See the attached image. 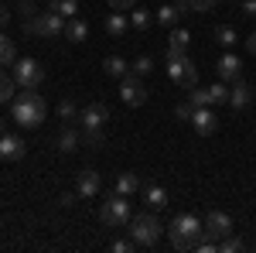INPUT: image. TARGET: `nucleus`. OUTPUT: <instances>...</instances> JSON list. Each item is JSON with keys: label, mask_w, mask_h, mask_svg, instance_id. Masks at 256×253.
<instances>
[{"label": "nucleus", "mask_w": 256, "mask_h": 253, "mask_svg": "<svg viewBox=\"0 0 256 253\" xmlns=\"http://www.w3.org/2000/svg\"><path fill=\"white\" fill-rule=\"evenodd\" d=\"M65 38L72 41V45H82V41L89 38V24L79 21V18H68L65 21Z\"/></svg>", "instance_id": "nucleus-18"}, {"label": "nucleus", "mask_w": 256, "mask_h": 253, "mask_svg": "<svg viewBox=\"0 0 256 253\" xmlns=\"http://www.w3.org/2000/svg\"><path fill=\"white\" fill-rule=\"evenodd\" d=\"M144 202H147L150 212H160V209H168L171 198H168V192H164L160 185H147V188H144Z\"/></svg>", "instance_id": "nucleus-17"}, {"label": "nucleus", "mask_w": 256, "mask_h": 253, "mask_svg": "<svg viewBox=\"0 0 256 253\" xmlns=\"http://www.w3.org/2000/svg\"><path fill=\"white\" fill-rule=\"evenodd\" d=\"M216 41L222 48H232V45H236V31H232V28H216Z\"/></svg>", "instance_id": "nucleus-30"}, {"label": "nucleus", "mask_w": 256, "mask_h": 253, "mask_svg": "<svg viewBox=\"0 0 256 253\" xmlns=\"http://www.w3.org/2000/svg\"><path fill=\"white\" fill-rule=\"evenodd\" d=\"M253 99H256V89L250 86V82L236 79V82L229 86V106H232V110H250Z\"/></svg>", "instance_id": "nucleus-11"}, {"label": "nucleus", "mask_w": 256, "mask_h": 253, "mask_svg": "<svg viewBox=\"0 0 256 253\" xmlns=\"http://www.w3.org/2000/svg\"><path fill=\"white\" fill-rule=\"evenodd\" d=\"M188 4V11H216L218 0H184Z\"/></svg>", "instance_id": "nucleus-35"}, {"label": "nucleus", "mask_w": 256, "mask_h": 253, "mask_svg": "<svg viewBox=\"0 0 256 253\" xmlns=\"http://www.w3.org/2000/svg\"><path fill=\"white\" fill-rule=\"evenodd\" d=\"M58 117L65 120V123H72V120H79V106H76L72 99H62V103H58Z\"/></svg>", "instance_id": "nucleus-28"}, {"label": "nucleus", "mask_w": 256, "mask_h": 253, "mask_svg": "<svg viewBox=\"0 0 256 253\" xmlns=\"http://www.w3.org/2000/svg\"><path fill=\"white\" fill-rule=\"evenodd\" d=\"M14 89H18V82H14V76H10V72H7V69L0 65V103H10V99L18 96Z\"/></svg>", "instance_id": "nucleus-22"}, {"label": "nucleus", "mask_w": 256, "mask_h": 253, "mask_svg": "<svg viewBox=\"0 0 256 253\" xmlns=\"http://www.w3.org/2000/svg\"><path fill=\"white\" fill-rule=\"evenodd\" d=\"M168 236H171V246H174V250H195V243L205 236V226H202V219H198V215L181 212V215L171 219Z\"/></svg>", "instance_id": "nucleus-2"}, {"label": "nucleus", "mask_w": 256, "mask_h": 253, "mask_svg": "<svg viewBox=\"0 0 256 253\" xmlns=\"http://www.w3.org/2000/svg\"><path fill=\"white\" fill-rule=\"evenodd\" d=\"M24 154H28V144L18 134H0V157L4 161H20Z\"/></svg>", "instance_id": "nucleus-13"}, {"label": "nucleus", "mask_w": 256, "mask_h": 253, "mask_svg": "<svg viewBox=\"0 0 256 253\" xmlns=\"http://www.w3.org/2000/svg\"><path fill=\"white\" fill-rule=\"evenodd\" d=\"M10 113H14V120H18L20 127H38L48 117V106H44L41 93L24 89V93H18V96L10 99Z\"/></svg>", "instance_id": "nucleus-1"}, {"label": "nucleus", "mask_w": 256, "mask_h": 253, "mask_svg": "<svg viewBox=\"0 0 256 253\" xmlns=\"http://www.w3.org/2000/svg\"><path fill=\"white\" fill-rule=\"evenodd\" d=\"M216 76L222 79V82H236V79L242 76V62H239L232 52H226V55L216 62Z\"/></svg>", "instance_id": "nucleus-14"}, {"label": "nucleus", "mask_w": 256, "mask_h": 253, "mask_svg": "<svg viewBox=\"0 0 256 253\" xmlns=\"http://www.w3.org/2000/svg\"><path fill=\"white\" fill-rule=\"evenodd\" d=\"M99 185H102V181H99V175L92 171V168L76 175V195H79V198H92V195H99Z\"/></svg>", "instance_id": "nucleus-15"}, {"label": "nucleus", "mask_w": 256, "mask_h": 253, "mask_svg": "<svg viewBox=\"0 0 256 253\" xmlns=\"http://www.w3.org/2000/svg\"><path fill=\"white\" fill-rule=\"evenodd\" d=\"M242 14L246 18H256V0H242Z\"/></svg>", "instance_id": "nucleus-41"}, {"label": "nucleus", "mask_w": 256, "mask_h": 253, "mask_svg": "<svg viewBox=\"0 0 256 253\" xmlns=\"http://www.w3.org/2000/svg\"><path fill=\"white\" fill-rule=\"evenodd\" d=\"M14 62H18V48H14V41L0 31V65L7 69V65H14Z\"/></svg>", "instance_id": "nucleus-23"}, {"label": "nucleus", "mask_w": 256, "mask_h": 253, "mask_svg": "<svg viewBox=\"0 0 256 253\" xmlns=\"http://www.w3.org/2000/svg\"><path fill=\"white\" fill-rule=\"evenodd\" d=\"M218 250H222V253H239V250H242V239H236L232 233L222 236V239H218Z\"/></svg>", "instance_id": "nucleus-32"}, {"label": "nucleus", "mask_w": 256, "mask_h": 253, "mask_svg": "<svg viewBox=\"0 0 256 253\" xmlns=\"http://www.w3.org/2000/svg\"><path fill=\"white\" fill-rule=\"evenodd\" d=\"M181 14H188V4H184V0H181V4H164V7H158V24H164V28H178Z\"/></svg>", "instance_id": "nucleus-16"}, {"label": "nucleus", "mask_w": 256, "mask_h": 253, "mask_svg": "<svg viewBox=\"0 0 256 253\" xmlns=\"http://www.w3.org/2000/svg\"><path fill=\"white\" fill-rule=\"evenodd\" d=\"M144 185H140V175H134V171H123V175H116V195H137Z\"/></svg>", "instance_id": "nucleus-19"}, {"label": "nucleus", "mask_w": 256, "mask_h": 253, "mask_svg": "<svg viewBox=\"0 0 256 253\" xmlns=\"http://www.w3.org/2000/svg\"><path fill=\"white\" fill-rule=\"evenodd\" d=\"M82 147H102V130H86L82 134Z\"/></svg>", "instance_id": "nucleus-33"}, {"label": "nucleus", "mask_w": 256, "mask_h": 253, "mask_svg": "<svg viewBox=\"0 0 256 253\" xmlns=\"http://www.w3.org/2000/svg\"><path fill=\"white\" fill-rule=\"evenodd\" d=\"M102 72H106L110 79H123L126 76V62L120 59V55H110V59L102 62Z\"/></svg>", "instance_id": "nucleus-24"}, {"label": "nucleus", "mask_w": 256, "mask_h": 253, "mask_svg": "<svg viewBox=\"0 0 256 253\" xmlns=\"http://www.w3.org/2000/svg\"><path fill=\"white\" fill-rule=\"evenodd\" d=\"M246 52H250V55H256V31L246 38Z\"/></svg>", "instance_id": "nucleus-42"}, {"label": "nucleus", "mask_w": 256, "mask_h": 253, "mask_svg": "<svg viewBox=\"0 0 256 253\" xmlns=\"http://www.w3.org/2000/svg\"><path fill=\"white\" fill-rule=\"evenodd\" d=\"M120 99L126 106H144L147 103V86L140 76H123L120 79Z\"/></svg>", "instance_id": "nucleus-8"}, {"label": "nucleus", "mask_w": 256, "mask_h": 253, "mask_svg": "<svg viewBox=\"0 0 256 253\" xmlns=\"http://www.w3.org/2000/svg\"><path fill=\"white\" fill-rule=\"evenodd\" d=\"M208 96H212V106H222V103H229V86L218 79L216 86H208Z\"/></svg>", "instance_id": "nucleus-27"}, {"label": "nucleus", "mask_w": 256, "mask_h": 253, "mask_svg": "<svg viewBox=\"0 0 256 253\" xmlns=\"http://www.w3.org/2000/svg\"><path fill=\"white\" fill-rule=\"evenodd\" d=\"M18 11H20V18H24V21H28V18H34V14H38L31 0H20V7H18Z\"/></svg>", "instance_id": "nucleus-38"}, {"label": "nucleus", "mask_w": 256, "mask_h": 253, "mask_svg": "<svg viewBox=\"0 0 256 253\" xmlns=\"http://www.w3.org/2000/svg\"><path fill=\"white\" fill-rule=\"evenodd\" d=\"M160 233H164V226L158 222L154 212H140V215L130 219V239H134L137 246H147V250H150L160 239Z\"/></svg>", "instance_id": "nucleus-5"}, {"label": "nucleus", "mask_w": 256, "mask_h": 253, "mask_svg": "<svg viewBox=\"0 0 256 253\" xmlns=\"http://www.w3.org/2000/svg\"><path fill=\"white\" fill-rule=\"evenodd\" d=\"M130 250H137L134 239H116V243H113V253H130Z\"/></svg>", "instance_id": "nucleus-37"}, {"label": "nucleus", "mask_w": 256, "mask_h": 253, "mask_svg": "<svg viewBox=\"0 0 256 253\" xmlns=\"http://www.w3.org/2000/svg\"><path fill=\"white\" fill-rule=\"evenodd\" d=\"M106 4H110L113 11H130V7H134L137 0H106Z\"/></svg>", "instance_id": "nucleus-39"}, {"label": "nucleus", "mask_w": 256, "mask_h": 253, "mask_svg": "<svg viewBox=\"0 0 256 253\" xmlns=\"http://www.w3.org/2000/svg\"><path fill=\"white\" fill-rule=\"evenodd\" d=\"M0 134H7V123H4V117H0Z\"/></svg>", "instance_id": "nucleus-43"}, {"label": "nucleus", "mask_w": 256, "mask_h": 253, "mask_svg": "<svg viewBox=\"0 0 256 253\" xmlns=\"http://www.w3.org/2000/svg\"><path fill=\"white\" fill-rule=\"evenodd\" d=\"M192 127H195L198 137H212L218 130V117L212 113V106H195L192 113Z\"/></svg>", "instance_id": "nucleus-10"}, {"label": "nucleus", "mask_w": 256, "mask_h": 253, "mask_svg": "<svg viewBox=\"0 0 256 253\" xmlns=\"http://www.w3.org/2000/svg\"><path fill=\"white\" fill-rule=\"evenodd\" d=\"M168 79L184 89H192L198 82V65L188 59V52H168Z\"/></svg>", "instance_id": "nucleus-6"}, {"label": "nucleus", "mask_w": 256, "mask_h": 253, "mask_svg": "<svg viewBox=\"0 0 256 253\" xmlns=\"http://www.w3.org/2000/svg\"><path fill=\"white\" fill-rule=\"evenodd\" d=\"M150 72H154V62H150V55H140L137 62H134V76H150Z\"/></svg>", "instance_id": "nucleus-31"}, {"label": "nucleus", "mask_w": 256, "mask_h": 253, "mask_svg": "<svg viewBox=\"0 0 256 253\" xmlns=\"http://www.w3.org/2000/svg\"><path fill=\"white\" fill-rule=\"evenodd\" d=\"M130 24H134L137 31H144V28L150 24V14H147V11H134V18H130Z\"/></svg>", "instance_id": "nucleus-36"}, {"label": "nucleus", "mask_w": 256, "mask_h": 253, "mask_svg": "<svg viewBox=\"0 0 256 253\" xmlns=\"http://www.w3.org/2000/svg\"><path fill=\"white\" fill-rule=\"evenodd\" d=\"M48 4H52V11H58L65 21L79 14V0H48Z\"/></svg>", "instance_id": "nucleus-26"}, {"label": "nucleus", "mask_w": 256, "mask_h": 253, "mask_svg": "<svg viewBox=\"0 0 256 253\" xmlns=\"http://www.w3.org/2000/svg\"><path fill=\"white\" fill-rule=\"evenodd\" d=\"M188 103H192V106H212V96H208V89H198V86H192Z\"/></svg>", "instance_id": "nucleus-29"}, {"label": "nucleus", "mask_w": 256, "mask_h": 253, "mask_svg": "<svg viewBox=\"0 0 256 253\" xmlns=\"http://www.w3.org/2000/svg\"><path fill=\"white\" fill-rule=\"evenodd\" d=\"M24 31L28 35H38V38H62L65 35V18H62L58 11H41V14H34V18L24 21Z\"/></svg>", "instance_id": "nucleus-4"}, {"label": "nucleus", "mask_w": 256, "mask_h": 253, "mask_svg": "<svg viewBox=\"0 0 256 253\" xmlns=\"http://www.w3.org/2000/svg\"><path fill=\"white\" fill-rule=\"evenodd\" d=\"M205 239H222V236H229L232 233V219H229V212H218V209H212V212L205 215Z\"/></svg>", "instance_id": "nucleus-9"}, {"label": "nucleus", "mask_w": 256, "mask_h": 253, "mask_svg": "<svg viewBox=\"0 0 256 253\" xmlns=\"http://www.w3.org/2000/svg\"><path fill=\"white\" fill-rule=\"evenodd\" d=\"M192 113H195V106H192V103H178V106H174V117L184 120V123H192Z\"/></svg>", "instance_id": "nucleus-34"}, {"label": "nucleus", "mask_w": 256, "mask_h": 253, "mask_svg": "<svg viewBox=\"0 0 256 253\" xmlns=\"http://www.w3.org/2000/svg\"><path fill=\"white\" fill-rule=\"evenodd\" d=\"M79 120H82L86 130H102L106 120H110V110H106L102 103H89L86 110H79Z\"/></svg>", "instance_id": "nucleus-12"}, {"label": "nucleus", "mask_w": 256, "mask_h": 253, "mask_svg": "<svg viewBox=\"0 0 256 253\" xmlns=\"http://www.w3.org/2000/svg\"><path fill=\"white\" fill-rule=\"evenodd\" d=\"M130 219H134V212H130L126 195L113 192L102 205H99V222H102V226H110V229H123V226H130Z\"/></svg>", "instance_id": "nucleus-3"}, {"label": "nucleus", "mask_w": 256, "mask_h": 253, "mask_svg": "<svg viewBox=\"0 0 256 253\" xmlns=\"http://www.w3.org/2000/svg\"><path fill=\"white\" fill-rule=\"evenodd\" d=\"M10 76L18 82V89H38L41 82H44V69L34 59H18L10 65Z\"/></svg>", "instance_id": "nucleus-7"}, {"label": "nucleus", "mask_w": 256, "mask_h": 253, "mask_svg": "<svg viewBox=\"0 0 256 253\" xmlns=\"http://www.w3.org/2000/svg\"><path fill=\"white\" fill-rule=\"evenodd\" d=\"M123 31H126V18H123L120 11H113V14L106 18V35H110V38H120Z\"/></svg>", "instance_id": "nucleus-25"}, {"label": "nucleus", "mask_w": 256, "mask_h": 253, "mask_svg": "<svg viewBox=\"0 0 256 253\" xmlns=\"http://www.w3.org/2000/svg\"><path fill=\"white\" fill-rule=\"evenodd\" d=\"M7 24H10V7H4V4H0V31H4Z\"/></svg>", "instance_id": "nucleus-40"}, {"label": "nucleus", "mask_w": 256, "mask_h": 253, "mask_svg": "<svg viewBox=\"0 0 256 253\" xmlns=\"http://www.w3.org/2000/svg\"><path fill=\"white\" fill-rule=\"evenodd\" d=\"M55 144H58V151H62V154H72V151H79L82 137L76 134V130H68V127H65V130L58 134V140H55Z\"/></svg>", "instance_id": "nucleus-21"}, {"label": "nucleus", "mask_w": 256, "mask_h": 253, "mask_svg": "<svg viewBox=\"0 0 256 253\" xmlns=\"http://www.w3.org/2000/svg\"><path fill=\"white\" fill-rule=\"evenodd\" d=\"M188 45H192V35H188L184 28H171V35H168V52H188Z\"/></svg>", "instance_id": "nucleus-20"}]
</instances>
